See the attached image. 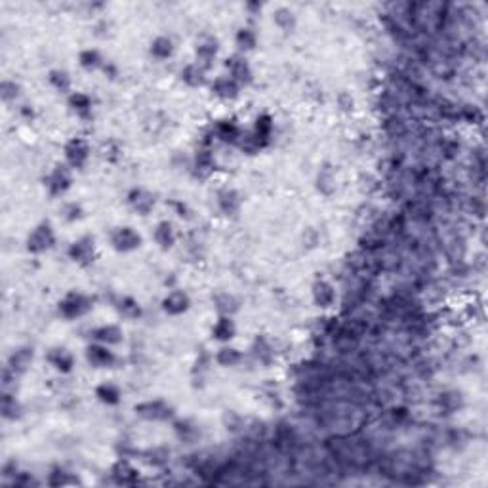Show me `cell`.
<instances>
[{
  "label": "cell",
  "mask_w": 488,
  "mask_h": 488,
  "mask_svg": "<svg viewBox=\"0 0 488 488\" xmlns=\"http://www.w3.org/2000/svg\"><path fill=\"white\" fill-rule=\"evenodd\" d=\"M48 82L60 94L69 95L73 92V78H71V73L65 69H51L48 73Z\"/></svg>",
  "instance_id": "41"
},
{
  "label": "cell",
  "mask_w": 488,
  "mask_h": 488,
  "mask_svg": "<svg viewBox=\"0 0 488 488\" xmlns=\"http://www.w3.org/2000/svg\"><path fill=\"white\" fill-rule=\"evenodd\" d=\"M242 360H244V353L229 343H223L214 355V362L220 369H237L242 364Z\"/></svg>",
  "instance_id": "29"
},
{
  "label": "cell",
  "mask_w": 488,
  "mask_h": 488,
  "mask_svg": "<svg viewBox=\"0 0 488 488\" xmlns=\"http://www.w3.org/2000/svg\"><path fill=\"white\" fill-rule=\"evenodd\" d=\"M86 362L95 370H109L115 369V364L119 362L117 353L113 351V347L109 345H102V343L92 342L90 345H86L84 349Z\"/></svg>",
  "instance_id": "9"
},
{
  "label": "cell",
  "mask_w": 488,
  "mask_h": 488,
  "mask_svg": "<svg viewBox=\"0 0 488 488\" xmlns=\"http://www.w3.org/2000/svg\"><path fill=\"white\" fill-rule=\"evenodd\" d=\"M257 43H259V36H257V31L252 25H242L237 29L235 33V46L237 50L242 56H246L250 51H254L257 48Z\"/></svg>",
  "instance_id": "32"
},
{
  "label": "cell",
  "mask_w": 488,
  "mask_h": 488,
  "mask_svg": "<svg viewBox=\"0 0 488 488\" xmlns=\"http://www.w3.org/2000/svg\"><path fill=\"white\" fill-rule=\"evenodd\" d=\"M105 63H107V61H105L103 54L97 50V48H84V50H80V54H78V65H80V69L86 71V73L102 71Z\"/></svg>",
  "instance_id": "36"
},
{
  "label": "cell",
  "mask_w": 488,
  "mask_h": 488,
  "mask_svg": "<svg viewBox=\"0 0 488 488\" xmlns=\"http://www.w3.org/2000/svg\"><path fill=\"white\" fill-rule=\"evenodd\" d=\"M34 362V349L31 345H17L10 351L8 359H6V367L10 372H14L17 376H25L27 372L31 370Z\"/></svg>",
  "instance_id": "14"
},
{
  "label": "cell",
  "mask_w": 488,
  "mask_h": 488,
  "mask_svg": "<svg viewBox=\"0 0 488 488\" xmlns=\"http://www.w3.org/2000/svg\"><path fill=\"white\" fill-rule=\"evenodd\" d=\"M67 256L73 264H77L78 267H90L94 266V262L97 259V244L92 235H82L75 239L67 248Z\"/></svg>",
  "instance_id": "6"
},
{
  "label": "cell",
  "mask_w": 488,
  "mask_h": 488,
  "mask_svg": "<svg viewBox=\"0 0 488 488\" xmlns=\"http://www.w3.org/2000/svg\"><path fill=\"white\" fill-rule=\"evenodd\" d=\"M170 206L172 210H174V214L178 216V218H181V220H189L191 214H193L187 202H183V200H170Z\"/></svg>",
  "instance_id": "48"
},
{
  "label": "cell",
  "mask_w": 488,
  "mask_h": 488,
  "mask_svg": "<svg viewBox=\"0 0 488 488\" xmlns=\"http://www.w3.org/2000/svg\"><path fill=\"white\" fill-rule=\"evenodd\" d=\"M19 117L21 119H25V120H34V117H36V113H34V107L33 105H29V103H25V105H21L19 107Z\"/></svg>",
  "instance_id": "51"
},
{
  "label": "cell",
  "mask_w": 488,
  "mask_h": 488,
  "mask_svg": "<svg viewBox=\"0 0 488 488\" xmlns=\"http://www.w3.org/2000/svg\"><path fill=\"white\" fill-rule=\"evenodd\" d=\"M210 338L218 343H229L237 338V323L233 317L218 315L216 323L210 328Z\"/></svg>",
  "instance_id": "25"
},
{
  "label": "cell",
  "mask_w": 488,
  "mask_h": 488,
  "mask_svg": "<svg viewBox=\"0 0 488 488\" xmlns=\"http://www.w3.org/2000/svg\"><path fill=\"white\" fill-rule=\"evenodd\" d=\"M67 107L77 115L80 120H90L94 115V100L86 92H71L67 95Z\"/></svg>",
  "instance_id": "24"
},
{
  "label": "cell",
  "mask_w": 488,
  "mask_h": 488,
  "mask_svg": "<svg viewBox=\"0 0 488 488\" xmlns=\"http://www.w3.org/2000/svg\"><path fill=\"white\" fill-rule=\"evenodd\" d=\"M250 132H252L254 137L259 141V146L266 149V147L271 143V139H273L275 119L269 113H259L256 119H254V124H252Z\"/></svg>",
  "instance_id": "26"
},
{
  "label": "cell",
  "mask_w": 488,
  "mask_h": 488,
  "mask_svg": "<svg viewBox=\"0 0 488 488\" xmlns=\"http://www.w3.org/2000/svg\"><path fill=\"white\" fill-rule=\"evenodd\" d=\"M109 475H111L113 483L120 485V487H134L139 483V469L130 462V458H122V456L113 463Z\"/></svg>",
  "instance_id": "18"
},
{
  "label": "cell",
  "mask_w": 488,
  "mask_h": 488,
  "mask_svg": "<svg viewBox=\"0 0 488 488\" xmlns=\"http://www.w3.org/2000/svg\"><path fill=\"white\" fill-rule=\"evenodd\" d=\"M153 240L156 244V248L168 252L176 246L178 242V231H176V225L170 220H161V222L154 225L153 229Z\"/></svg>",
  "instance_id": "23"
},
{
  "label": "cell",
  "mask_w": 488,
  "mask_h": 488,
  "mask_svg": "<svg viewBox=\"0 0 488 488\" xmlns=\"http://www.w3.org/2000/svg\"><path fill=\"white\" fill-rule=\"evenodd\" d=\"M44 359H46V362L50 364L51 369L56 370V372H60V374H71L75 370V367H77L75 355L65 345H54V347H50L46 351V355H44Z\"/></svg>",
  "instance_id": "17"
},
{
  "label": "cell",
  "mask_w": 488,
  "mask_h": 488,
  "mask_svg": "<svg viewBox=\"0 0 488 488\" xmlns=\"http://www.w3.org/2000/svg\"><path fill=\"white\" fill-rule=\"evenodd\" d=\"M10 485H12V487H19V488H33V487H38V485H40V480L36 479L33 473L21 472V469H19V473H17L16 477L10 480Z\"/></svg>",
  "instance_id": "47"
},
{
  "label": "cell",
  "mask_w": 488,
  "mask_h": 488,
  "mask_svg": "<svg viewBox=\"0 0 488 488\" xmlns=\"http://www.w3.org/2000/svg\"><path fill=\"white\" fill-rule=\"evenodd\" d=\"M271 19H273V23L281 31H284V33H292L294 29H296V25H298V17H296V12L292 8H288V6H279V8L273 10V14H271Z\"/></svg>",
  "instance_id": "40"
},
{
  "label": "cell",
  "mask_w": 488,
  "mask_h": 488,
  "mask_svg": "<svg viewBox=\"0 0 488 488\" xmlns=\"http://www.w3.org/2000/svg\"><path fill=\"white\" fill-rule=\"evenodd\" d=\"M63 159L65 164L73 170H84L92 159V147L84 137H71L63 146Z\"/></svg>",
  "instance_id": "7"
},
{
  "label": "cell",
  "mask_w": 488,
  "mask_h": 488,
  "mask_svg": "<svg viewBox=\"0 0 488 488\" xmlns=\"http://www.w3.org/2000/svg\"><path fill=\"white\" fill-rule=\"evenodd\" d=\"M46 485L48 487H69V485H80V479L75 473L67 472L65 467L54 465L46 475Z\"/></svg>",
  "instance_id": "39"
},
{
  "label": "cell",
  "mask_w": 488,
  "mask_h": 488,
  "mask_svg": "<svg viewBox=\"0 0 488 488\" xmlns=\"http://www.w3.org/2000/svg\"><path fill=\"white\" fill-rule=\"evenodd\" d=\"M458 119L467 122V124H483L485 113L480 111L477 105L465 103V105H460V109H458Z\"/></svg>",
  "instance_id": "45"
},
{
  "label": "cell",
  "mask_w": 488,
  "mask_h": 488,
  "mask_svg": "<svg viewBox=\"0 0 488 488\" xmlns=\"http://www.w3.org/2000/svg\"><path fill=\"white\" fill-rule=\"evenodd\" d=\"M220 54V40L214 34H202L195 43V63L210 71Z\"/></svg>",
  "instance_id": "12"
},
{
  "label": "cell",
  "mask_w": 488,
  "mask_h": 488,
  "mask_svg": "<svg viewBox=\"0 0 488 488\" xmlns=\"http://www.w3.org/2000/svg\"><path fill=\"white\" fill-rule=\"evenodd\" d=\"M134 414L143 421L168 423L176 418V408L164 399H147V401L134 404Z\"/></svg>",
  "instance_id": "2"
},
{
  "label": "cell",
  "mask_w": 488,
  "mask_h": 488,
  "mask_svg": "<svg viewBox=\"0 0 488 488\" xmlns=\"http://www.w3.org/2000/svg\"><path fill=\"white\" fill-rule=\"evenodd\" d=\"M113 307H115V311L119 313L120 317L126 318V321H137V318H141V315H143L141 303H139L136 298L128 296V294L117 296L115 301H113Z\"/></svg>",
  "instance_id": "27"
},
{
  "label": "cell",
  "mask_w": 488,
  "mask_h": 488,
  "mask_svg": "<svg viewBox=\"0 0 488 488\" xmlns=\"http://www.w3.org/2000/svg\"><path fill=\"white\" fill-rule=\"evenodd\" d=\"M102 71H103V75H105V77H109L111 80H113V78L119 77V67H117V65H115L113 61H107V63L103 65Z\"/></svg>",
  "instance_id": "52"
},
{
  "label": "cell",
  "mask_w": 488,
  "mask_h": 488,
  "mask_svg": "<svg viewBox=\"0 0 488 488\" xmlns=\"http://www.w3.org/2000/svg\"><path fill=\"white\" fill-rule=\"evenodd\" d=\"M212 303L214 309L218 311V315H225V317H235V313H239L240 301L239 298L231 294V292H216L212 296Z\"/></svg>",
  "instance_id": "31"
},
{
  "label": "cell",
  "mask_w": 488,
  "mask_h": 488,
  "mask_svg": "<svg viewBox=\"0 0 488 488\" xmlns=\"http://www.w3.org/2000/svg\"><path fill=\"white\" fill-rule=\"evenodd\" d=\"M95 307V298L80 290H69L58 301V313L65 321H78Z\"/></svg>",
  "instance_id": "1"
},
{
  "label": "cell",
  "mask_w": 488,
  "mask_h": 488,
  "mask_svg": "<svg viewBox=\"0 0 488 488\" xmlns=\"http://www.w3.org/2000/svg\"><path fill=\"white\" fill-rule=\"evenodd\" d=\"M180 80L187 88H202L208 84V71L193 61L180 69Z\"/></svg>",
  "instance_id": "28"
},
{
  "label": "cell",
  "mask_w": 488,
  "mask_h": 488,
  "mask_svg": "<svg viewBox=\"0 0 488 488\" xmlns=\"http://www.w3.org/2000/svg\"><path fill=\"white\" fill-rule=\"evenodd\" d=\"M73 172L75 170L65 163L54 164V168H51V170L46 174V178H44V187H46V191H48V195H50L51 198H60L63 197V195H67L69 191H71L73 183H75Z\"/></svg>",
  "instance_id": "4"
},
{
  "label": "cell",
  "mask_w": 488,
  "mask_h": 488,
  "mask_svg": "<svg viewBox=\"0 0 488 488\" xmlns=\"http://www.w3.org/2000/svg\"><path fill=\"white\" fill-rule=\"evenodd\" d=\"M161 309L168 317H181L191 309V296L181 288H174L161 300Z\"/></svg>",
  "instance_id": "15"
},
{
  "label": "cell",
  "mask_w": 488,
  "mask_h": 488,
  "mask_svg": "<svg viewBox=\"0 0 488 488\" xmlns=\"http://www.w3.org/2000/svg\"><path fill=\"white\" fill-rule=\"evenodd\" d=\"M191 174L197 180H208L216 172V156L210 146H198L195 154L191 156Z\"/></svg>",
  "instance_id": "11"
},
{
  "label": "cell",
  "mask_w": 488,
  "mask_h": 488,
  "mask_svg": "<svg viewBox=\"0 0 488 488\" xmlns=\"http://www.w3.org/2000/svg\"><path fill=\"white\" fill-rule=\"evenodd\" d=\"M244 10L248 12L250 16H259L262 10H264V4H262V2H246V4H244Z\"/></svg>",
  "instance_id": "53"
},
{
  "label": "cell",
  "mask_w": 488,
  "mask_h": 488,
  "mask_svg": "<svg viewBox=\"0 0 488 488\" xmlns=\"http://www.w3.org/2000/svg\"><path fill=\"white\" fill-rule=\"evenodd\" d=\"M126 205L130 206L132 212H136L141 218H147V216L153 214L154 206H156V195L146 187H132L126 193Z\"/></svg>",
  "instance_id": "10"
},
{
  "label": "cell",
  "mask_w": 488,
  "mask_h": 488,
  "mask_svg": "<svg viewBox=\"0 0 488 488\" xmlns=\"http://www.w3.org/2000/svg\"><path fill=\"white\" fill-rule=\"evenodd\" d=\"M56 242H58V237H56L54 225L50 222H40L27 235L25 250L33 256H43L51 248H56Z\"/></svg>",
  "instance_id": "3"
},
{
  "label": "cell",
  "mask_w": 488,
  "mask_h": 488,
  "mask_svg": "<svg viewBox=\"0 0 488 488\" xmlns=\"http://www.w3.org/2000/svg\"><path fill=\"white\" fill-rule=\"evenodd\" d=\"M338 298H340L338 288L328 279H317L311 284V300L318 309H323V311L332 309L338 303Z\"/></svg>",
  "instance_id": "13"
},
{
  "label": "cell",
  "mask_w": 488,
  "mask_h": 488,
  "mask_svg": "<svg viewBox=\"0 0 488 488\" xmlns=\"http://www.w3.org/2000/svg\"><path fill=\"white\" fill-rule=\"evenodd\" d=\"M0 412H2V418L6 421H17L23 416V404L17 399L16 391H2Z\"/></svg>",
  "instance_id": "33"
},
{
  "label": "cell",
  "mask_w": 488,
  "mask_h": 488,
  "mask_svg": "<svg viewBox=\"0 0 488 488\" xmlns=\"http://www.w3.org/2000/svg\"><path fill=\"white\" fill-rule=\"evenodd\" d=\"M143 460H146L151 467H163L170 460V452L164 446H154L143 452Z\"/></svg>",
  "instance_id": "44"
},
{
  "label": "cell",
  "mask_w": 488,
  "mask_h": 488,
  "mask_svg": "<svg viewBox=\"0 0 488 488\" xmlns=\"http://www.w3.org/2000/svg\"><path fill=\"white\" fill-rule=\"evenodd\" d=\"M435 404H437L441 414H454V412L462 410L463 395L460 391H456V389H448V391H443V393L439 395Z\"/></svg>",
  "instance_id": "37"
},
{
  "label": "cell",
  "mask_w": 488,
  "mask_h": 488,
  "mask_svg": "<svg viewBox=\"0 0 488 488\" xmlns=\"http://www.w3.org/2000/svg\"><path fill=\"white\" fill-rule=\"evenodd\" d=\"M90 340L102 345H109V347H117L124 342V330L122 326L109 323V325H100L90 330Z\"/></svg>",
  "instance_id": "21"
},
{
  "label": "cell",
  "mask_w": 488,
  "mask_h": 488,
  "mask_svg": "<svg viewBox=\"0 0 488 488\" xmlns=\"http://www.w3.org/2000/svg\"><path fill=\"white\" fill-rule=\"evenodd\" d=\"M250 353H252V357H254L259 364H264V367H269L275 360V347L271 345V342L267 340L266 336H257L254 343H252V347H250Z\"/></svg>",
  "instance_id": "35"
},
{
  "label": "cell",
  "mask_w": 488,
  "mask_h": 488,
  "mask_svg": "<svg viewBox=\"0 0 488 488\" xmlns=\"http://www.w3.org/2000/svg\"><path fill=\"white\" fill-rule=\"evenodd\" d=\"M223 65H225L227 75H229L237 84L242 86V88H246V86L254 82V69L250 65L246 56H242V54L237 51V54H233V56H229L227 60L223 61Z\"/></svg>",
  "instance_id": "8"
},
{
  "label": "cell",
  "mask_w": 488,
  "mask_h": 488,
  "mask_svg": "<svg viewBox=\"0 0 488 488\" xmlns=\"http://www.w3.org/2000/svg\"><path fill=\"white\" fill-rule=\"evenodd\" d=\"M212 134H214L216 141H222L227 146H237L242 128L237 124L235 119H220L212 124Z\"/></svg>",
  "instance_id": "22"
},
{
  "label": "cell",
  "mask_w": 488,
  "mask_h": 488,
  "mask_svg": "<svg viewBox=\"0 0 488 488\" xmlns=\"http://www.w3.org/2000/svg\"><path fill=\"white\" fill-rule=\"evenodd\" d=\"M336 170L330 166V164H323L321 168H318L317 172V180H315V183H317V189L318 193H323L325 197H330V195H334L336 191Z\"/></svg>",
  "instance_id": "38"
},
{
  "label": "cell",
  "mask_w": 488,
  "mask_h": 488,
  "mask_svg": "<svg viewBox=\"0 0 488 488\" xmlns=\"http://www.w3.org/2000/svg\"><path fill=\"white\" fill-rule=\"evenodd\" d=\"M216 205L225 218H237L242 210L244 198L235 187H222L216 193Z\"/></svg>",
  "instance_id": "16"
},
{
  "label": "cell",
  "mask_w": 488,
  "mask_h": 488,
  "mask_svg": "<svg viewBox=\"0 0 488 488\" xmlns=\"http://www.w3.org/2000/svg\"><path fill=\"white\" fill-rule=\"evenodd\" d=\"M21 94H23V88L14 78H4L0 82V100L4 103H16Z\"/></svg>",
  "instance_id": "42"
},
{
  "label": "cell",
  "mask_w": 488,
  "mask_h": 488,
  "mask_svg": "<svg viewBox=\"0 0 488 488\" xmlns=\"http://www.w3.org/2000/svg\"><path fill=\"white\" fill-rule=\"evenodd\" d=\"M17 473H19V465H17L16 460H8V462H4V465H2V479L6 480V483H10V480L16 477Z\"/></svg>",
  "instance_id": "49"
},
{
  "label": "cell",
  "mask_w": 488,
  "mask_h": 488,
  "mask_svg": "<svg viewBox=\"0 0 488 488\" xmlns=\"http://www.w3.org/2000/svg\"><path fill=\"white\" fill-rule=\"evenodd\" d=\"M149 54H151V58L156 61H166L174 58V54H176V43H174V38L168 36V34L154 36L151 44H149Z\"/></svg>",
  "instance_id": "30"
},
{
  "label": "cell",
  "mask_w": 488,
  "mask_h": 488,
  "mask_svg": "<svg viewBox=\"0 0 488 488\" xmlns=\"http://www.w3.org/2000/svg\"><path fill=\"white\" fill-rule=\"evenodd\" d=\"M223 423H225V429L231 433H244V429H246V421L233 410H227L223 414Z\"/></svg>",
  "instance_id": "46"
},
{
  "label": "cell",
  "mask_w": 488,
  "mask_h": 488,
  "mask_svg": "<svg viewBox=\"0 0 488 488\" xmlns=\"http://www.w3.org/2000/svg\"><path fill=\"white\" fill-rule=\"evenodd\" d=\"M60 216L65 223H77L84 218V208H82L80 202L71 200V202H65V205L61 206Z\"/></svg>",
  "instance_id": "43"
},
{
  "label": "cell",
  "mask_w": 488,
  "mask_h": 488,
  "mask_svg": "<svg viewBox=\"0 0 488 488\" xmlns=\"http://www.w3.org/2000/svg\"><path fill=\"white\" fill-rule=\"evenodd\" d=\"M109 244L119 254H132L143 246V237L132 225H119L109 233Z\"/></svg>",
  "instance_id": "5"
},
{
  "label": "cell",
  "mask_w": 488,
  "mask_h": 488,
  "mask_svg": "<svg viewBox=\"0 0 488 488\" xmlns=\"http://www.w3.org/2000/svg\"><path fill=\"white\" fill-rule=\"evenodd\" d=\"M210 92L214 97H218L220 102H235L239 100L240 92H242V86L237 84L227 73L218 75V77L210 82Z\"/></svg>",
  "instance_id": "20"
},
{
  "label": "cell",
  "mask_w": 488,
  "mask_h": 488,
  "mask_svg": "<svg viewBox=\"0 0 488 488\" xmlns=\"http://www.w3.org/2000/svg\"><path fill=\"white\" fill-rule=\"evenodd\" d=\"M338 107L345 113H351L355 109V97L349 92H342L338 95Z\"/></svg>",
  "instance_id": "50"
},
{
  "label": "cell",
  "mask_w": 488,
  "mask_h": 488,
  "mask_svg": "<svg viewBox=\"0 0 488 488\" xmlns=\"http://www.w3.org/2000/svg\"><path fill=\"white\" fill-rule=\"evenodd\" d=\"M170 423L174 435L181 445H197L202 439V429L197 421L189 420V418H174Z\"/></svg>",
  "instance_id": "19"
},
{
  "label": "cell",
  "mask_w": 488,
  "mask_h": 488,
  "mask_svg": "<svg viewBox=\"0 0 488 488\" xmlns=\"http://www.w3.org/2000/svg\"><path fill=\"white\" fill-rule=\"evenodd\" d=\"M95 399L105 406H119L122 401V389L115 382H102L94 389Z\"/></svg>",
  "instance_id": "34"
}]
</instances>
